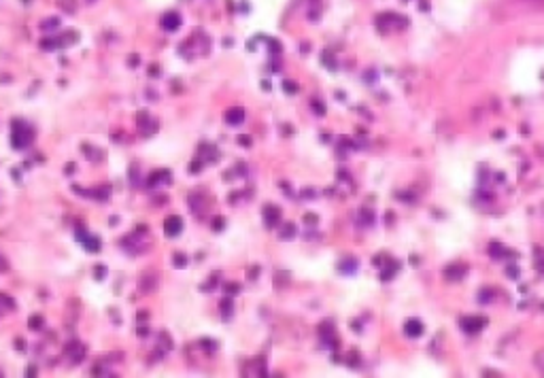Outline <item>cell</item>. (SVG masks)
Returning a JSON list of instances; mask_svg holds the SVG:
<instances>
[{"instance_id":"16","label":"cell","mask_w":544,"mask_h":378,"mask_svg":"<svg viewBox=\"0 0 544 378\" xmlns=\"http://www.w3.org/2000/svg\"><path fill=\"white\" fill-rule=\"evenodd\" d=\"M226 291H228V293H238V291H240V287H238L236 283H228V285H226Z\"/></svg>"},{"instance_id":"6","label":"cell","mask_w":544,"mask_h":378,"mask_svg":"<svg viewBox=\"0 0 544 378\" xmlns=\"http://www.w3.org/2000/svg\"><path fill=\"white\" fill-rule=\"evenodd\" d=\"M77 238H79V240L85 244V249H87L89 253H98V251H100V240H98L96 236H87V234L81 230V232H79V236H77Z\"/></svg>"},{"instance_id":"15","label":"cell","mask_w":544,"mask_h":378,"mask_svg":"<svg viewBox=\"0 0 544 378\" xmlns=\"http://www.w3.org/2000/svg\"><path fill=\"white\" fill-rule=\"evenodd\" d=\"M172 264H175V266H181V268H183V266L187 264V257H185V255H175Z\"/></svg>"},{"instance_id":"2","label":"cell","mask_w":544,"mask_h":378,"mask_svg":"<svg viewBox=\"0 0 544 378\" xmlns=\"http://www.w3.org/2000/svg\"><path fill=\"white\" fill-rule=\"evenodd\" d=\"M181 232H183V219L177 217V215L166 217V221H164V234H166V236L168 238H177Z\"/></svg>"},{"instance_id":"11","label":"cell","mask_w":544,"mask_h":378,"mask_svg":"<svg viewBox=\"0 0 544 378\" xmlns=\"http://www.w3.org/2000/svg\"><path fill=\"white\" fill-rule=\"evenodd\" d=\"M283 89L287 94H295L298 92V83L295 81H283Z\"/></svg>"},{"instance_id":"17","label":"cell","mask_w":544,"mask_h":378,"mask_svg":"<svg viewBox=\"0 0 544 378\" xmlns=\"http://www.w3.org/2000/svg\"><path fill=\"white\" fill-rule=\"evenodd\" d=\"M536 366L540 368V372L544 374V353H538V357H536Z\"/></svg>"},{"instance_id":"21","label":"cell","mask_w":544,"mask_h":378,"mask_svg":"<svg viewBox=\"0 0 544 378\" xmlns=\"http://www.w3.org/2000/svg\"><path fill=\"white\" fill-rule=\"evenodd\" d=\"M306 221H308V223H317V217L315 215H306Z\"/></svg>"},{"instance_id":"19","label":"cell","mask_w":544,"mask_h":378,"mask_svg":"<svg viewBox=\"0 0 544 378\" xmlns=\"http://www.w3.org/2000/svg\"><path fill=\"white\" fill-rule=\"evenodd\" d=\"M224 228V217H215V230H221Z\"/></svg>"},{"instance_id":"14","label":"cell","mask_w":544,"mask_h":378,"mask_svg":"<svg viewBox=\"0 0 544 378\" xmlns=\"http://www.w3.org/2000/svg\"><path fill=\"white\" fill-rule=\"evenodd\" d=\"M310 107H313V111H317V115H323V113H326V107H323V104H321L319 100H313V102H310Z\"/></svg>"},{"instance_id":"5","label":"cell","mask_w":544,"mask_h":378,"mask_svg":"<svg viewBox=\"0 0 544 378\" xmlns=\"http://www.w3.org/2000/svg\"><path fill=\"white\" fill-rule=\"evenodd\" d=\"M244 117H247V113H244V109H240V107H234V109H230V111L226 113V121H228L230 125H240V123L244 121Z\"/></svg>"},{"instance_id":"8","label":"cell","mask_w":544,"mask_h":378,"mask_svg":"<svg viewBox=\"0 0 544 378\" xmlns=\"http://www.w3.org/2000/svg\"><path fill=\"white\" fill-rule=\"evenodd\" d=\"M406 334L408 336H412V338H417V336H421V332H423V325L417 321V319H410L408 323H406Z\"/></svg>"},{"instance_id":"4","label":"cell","mask_w":544,"mask_h":378,"mask_svg":"<svg viewBox=\"0 0 544 378\" xmlns=\"http://www.w3.org/2000/svg\"><path fill=\"white\" fill-rule=\"evenodd\" d=\"M179 26H181V15L179 13H166V15L162 17V28L166 30V32H175V30H179Z\"/></svg>"},{"instance_id":"9","label":"cell","mask_w":544,"mask_h":378,"mask_svg":"<svg viewBox=\"0 0 544 378\" xmlns=\"http://www.w3.org/2000/svg\"><path fill=\"white\" fill-rule=\"evenodd\" d=\"M279 236H281L283 240L293 238V236H295V225H293V223H283L281 230H279Z\"/></svg>"},{"instance_id":"13","label":"cell","mask_w":544,"mask_h":378,"mask_svg":"<svg viewBox=\"0 0 544 378\" xmlns=\"http://www.w3.org/2000/svg\"><path fill=\"white\" fill-rule=\"evenodd\" d=\"M94 276H96V281H102L107 276V268L105 266H96L94 268Z\"/></svg>"},{"instance_id":"18","label":"cell","mask_w":544,"mask_h":378,"mask_svg":"<svg viewBox=\"0 0 544 378\" xmlns=\"http://www.w3.org/2000/svg\"><path fill=\"white\" fill-rule=\"evenodd\" d=\"M54 26H58V19H49V21L41 23V28H43V30H47V28H54Z\"/></svg>"},{"instance_id":"20","label":"cell","mask_w":544,"mask_h":378,"mask_svg":"<svg viewBox=\"0 0 544 378\" xmlns=\"http://www.w3.org/2000/svg\"><path fill=\"white\" fill-rule=\"evenodd\" d=\"M238 142H240V145H247V147H249V145H251V138H249V136H240Z\"/></svg>"},{"instance_id":"12","label":"cell","mask_w":544,"mask_h":378,"mask_svg":"<svg viewBox=\"0 0 544 378\" xmlns=\"http://www.w3.org/2000/svg\"><path fill=\"white\" fill-rule=\"evenodd\" d=\"M28 325H30V330H41V327H43V319L38 317V315H34V317L30 319Z\"/></svg>"},{"instance_id":"7","label":"cell","mask_w":544,"mask_h":378,"mask_svg":"<svg viewBox=\"0 0 544 378\" xmlns=\"http://www.w3.org/2000/svg\"><path fill=\"white\" fill-rule=\"evenodd\" d=\"M164 179H168L170 181V174H168L166 170H155L153 174H149V179H147V187H158V185H162V181Z\"/></svg>"},{"instance_id":"3","label":"cell","mask_w":544,"mask_h":378,"mask_svg":"<svg viewBox=\"0 0 544 378\" xmlns=\"http://www.w3.org/2000/svg\"><path fill=\"white\" fill-rule=\"evenodd\" d=\"M264 221L268 228H277L281 223V208H277L275 204H266L264 206Z\"/></svg>"},{"instance_id":"22","label":"cell","mask_w":544,"mask_h":378,"mask_svg":"<svg viewBox=\"0 0 544 378\" xmlns=\"http://www.w3.org/2000/svg\"><path fill=\"white\" fill-rule=\"evenodd\" d=\"M527 3H544V0H527Z\"/></svg>"},{"instance_id":"10","label":"cell","mask_w":544,"mask_h":378,"mask_svg":"<svg viewBox=\"0 0 544 378\" xmlns=\"http://www.w3.org/2000/svg\"><path fill=\"white\" fill-rule=\"evenodd\" d=\"M221 315H224V319H230L232 317V312H234V304H232V299H224L221 302Z\"/></svg>"},{"instance_id":"1","label":"cell","mask_w":544,"mask_h":378,"mask_svg":"<svg viewBox=\"0 0 544 378\" xmlns=\"http://www.w3.org/2000/svg\"><path fill=\"white\" fill-rule=\"evenodd\" d=\"M13 128V132H11V145L15 147V149H26L30 145V142L34 140V132H32V128L21 121V119H13L11 123Z\"/></svg>"}]
</instances>
